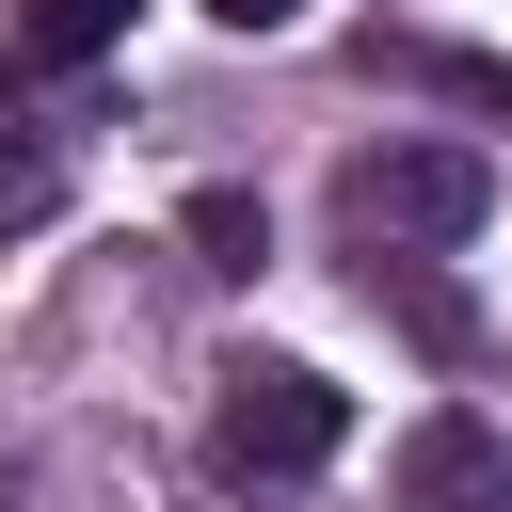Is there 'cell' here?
Listing matches in <instances>:
<instances>
[{
  "label": "cell",
  "mask_w": 512,
  "mask_h": 512,
  "mask_svg": "<svg viewBox=\"0 0 512 512\" xmlns=\"http://www.w3.org/2000/svg\"><path fill=\"white\" fill-rule=\"evenodd\" d=\"M128 16L144 0H16V64H96V48H128Z\"/></svg>",
  "instance_id": "277c9868"
},
{
  "label": "cell",
  "mask_w": 512,
  "mask_h": 512,
  "mask_svg": "<svg viewBox=\"0 0 512 512\" xmlns=\"http://www.w3.org/2000/svg\"><path fill=\"white\" fill-rule=\"evenodd\" d=\"M208 16H224V32H288L304 0H208Z\"/></svg>",
  "instance_id": "52a82bcc"
},
{
  "label": "cell",
  "mask_w": 512,
  "mask_h": 512,
  "mask_svg": "<svg viewBox=\"0 0 512 512\" xmlns=\"http://www.w3.org/2000/svg\"><path fill=\"white\" fill-rule=\"evenodd\" d=\"M336 432H352V400L304 352H240L224 400H208V464L224 480H304V464H336Z\"/></svg>",
  "instance_id": "7a4b0ae2"
},
{
  "label": "cell",
  "mask_w": 512,
  "mask_h": 512,
  "mask_svg": "<svg viewBox=\"0 0 512 512\" xmlns=\"http://www.w3.org/2000/svg\"><path fill=\"white\" fill-rule=\"evenodd\" d=\"M192 240H208V272H256V256H272L256 192H192Z\"/></svg>",
  "instance_id": "5b68a950"
},
{
  "label": "cell",
  "mask_w": 512,
  "mask_h": 512,
  "mask_svg": "<svg viewBox=\"0 0 512 512\" xmlns=\"http://www.w3.org/2000/svg\"><path fill=\"white\" fill-rule=\"evenodd\" d=\"M480 208H496V160H480V144H368V160H336V224H352L368 256L480 240Z\"/></svg>",
  "instance_id": "6da1fadb"
},
{
  "label": "cell",
  "mask_w": 512,
  "mask_h": 512,
  "mask_svg": "<svg viewBox=\"0 0 512 512\" xmlns=\"http://www.w3.org/2000/svg\"><path fill=\"white\" fill-rule=\"evenodd\" d=\"M400 512H512V448L480 416H416L400 432Z\"/></svg>",
  "instance_id": "3957f363"
},
{
  "label": "cell",
  "mask_w": 512,
  "mask_h": 512,
  "mask_svg": "<svg viewBox=\"0 0 512 512\" xmlns=\"http://www.w3.org/2000/svg\"><path fill=\"white\" fill-rule=\"evenodd\" d=\"M48 192V128H32V96L0 80V208H32Z\"/></svg>",
  "instance_id": "8992f818"
}]
</instances>
